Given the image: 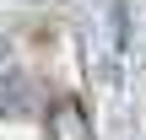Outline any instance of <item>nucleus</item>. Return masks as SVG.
<instances>
[{"mask_svg":"<svg viewBox=\"0 0 146 140\" xmlns=\"http://www.w3.org/2000/svg\"><path fill=\"white\" fill-rule=\"evenodd\" d=\"M49 140H92L81 97H54V108H49Z\"/></svg>","mask_w":146,"mask_h":140,"instance_id":"f257e3e1","label":"nucleus"}]
</instances>
